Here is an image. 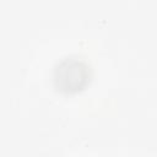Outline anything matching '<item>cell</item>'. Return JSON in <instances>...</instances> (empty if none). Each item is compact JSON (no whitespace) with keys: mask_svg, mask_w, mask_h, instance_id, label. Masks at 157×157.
<instances>
[{"mask_svg":"<svg viewBox=\"0 0 157 157\" xmlns=\"http://www.w3.org/2000/svg\"><path fill=\"white\" fill-rule=\"evenodd\" d=\"M91 69L88 64L77 58H65L59 61L53 72L54 86L64 93L82 91L90 82Z\"/></svg>","mask_w":157,"mask_h":157,"instance_id":"obj_1","label":"cell"}]
</instances>
